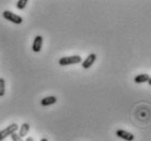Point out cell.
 <instances>
[{
    "label": "cell",
    "instance_id": "6da1fadb",
    "mask_svg": "<svg viewBox=\"0 0 151 141\" xmlns=\"http://www.w3.org/2000/svg\"><path fill=\"white\" fill-rule=\"evenodd\" d=\"M82 62V58L78 56V55H73V56H66L63 57L58 60V64L60 66H69V65H76V64H80Z\"/></svg>",
    "mask_w": 151,
    "mask_h": 141
},
{
    "label": "cell",
    "instance_id": "7a4b0ae2",
    "mask_svg": "<svg viewBox=\"0 0 151 141\" xmlns=\"http://www.w3.org/2000/svg\"><path fill=\"white\" fill-rule=\"evenodd\" d=\"M2 16L7 21H10V22L14 23V24H21L23 22V19L20 16V15L15 14L12 11H9V10H6V11L2 12Z\"/></svg>",
    "mask_w": 151,
    "mask_h": 141
},
{
    "label": "cell",
    "instance_id": "3957f363",
    "mask_svg": "<svg viewBox=\"0 0 151 141\" xmlns=\"http://www.w3.org/2000/svg\"><path fill=\"white\" fill-rule=\"evenodd\" d=\"M17 130H18V125H17V124H11V125L8 126L7 128L0 130V141L4 140L7 137H9V136H11L12 134L17 132Z\"/></svg>",
    "mask_w": 151,
    "mask_h": 141
},
{
    "label": "cell",
    "instance_id": "277c9868",
    "mask_svg": "<svg viewBox=\"0 0 151 141\" xmlns=\"http://www.w3.org/2000/svg\"><path fill=\"white\" fill-rule=\"evenodd\" d=\"M118 138H121V139H124L126 141H132L135 139V135H132V132H129V131H126L124 129H118L116 130V132H115Z\"/></svg>",
    "mask_w": 151,
    "mask_h": 141
},
{
    "label": "cell",
    "instance_id": "5b68a950",
    "mask_svg": "<svg viewBox=\"0 0 151 141\" xmlns=\"http://www.w3.org/2000/svg\"><path fill=\"white\" fill-rule=\"evenodd\" d=\"M95 60H96V55H95V54H90V55L82 61V68L83 69L91 68L92 65L95 62Z\"/></svg>",
    "mask_w": 151,
    "mask_h": 141
},
{
    "label": "cell",
    "instance_id": "8992f818",
    "mask_svg": "<svg viewBox=\"0 0 151 141\" xmlns=\"http://www.w3.org/2000/svg\"><path fill=\"white\" fill-rule=\"evenodd\" d=\"M42 45H43V37H42L41 35H37L34 38V42H33V45H32L33 52L34 53H40L42 49Z\"/></svg>",
    "mask_w": 151,
    "mask_h": 141
},
{
    "label": "cell",
    "instance_id": "52a82bcc",
    "mask_svg": "<svg viewBox=\"0 0 151 141\" xmlns=\"http://www.w3.org/2000/svg\"><path fill=\"white\" fill-rule=\"evenodd\" d=\"M57 102L56 96H46L44 99H42L41 105L42 106H49V105H53Z\"/></svg>",
    "mask_w": 151,
    "mask_h": 141
},
{
    "label": "cell",
    "instance_id": "ba28073f",
    "mask_svg": "<svg viewBox=\"0 0 151 141\" xmlns=\"http://www.w3.org/2000/svg\"><path fill=\"white\" fill-rule=\"evenodd\" d=\"M29 131H30V125H29L27 122H23L22 125H21V127H20L19 136L21 138L27 137V135L29 134Z\"/></svg>",
    "mask_w": 151,
    "mask_h": 141
},
{
    "label": "cell",
    "instance_id": "9c48e42d",
    "mask_svg": "<svg viewBox=\"0 0 151 141\" xmlns=\"http://www.w3.org/2000/svg\"><path fill=\"white\" fill-rule=\"evenodd\" d=\"M150 79V76L148 73H140L138 76L135 77V82L136 83H145V82H148Z\"/></svg>",
    "mask_w": 151,
    "mask_h": 141
},
{
    "label": "cell",
    "instance_id": "30bf717a",
    "mask_svg": "<svg viewBox=\"0 0 151 141\" xmlns=\"http://www.w3.org/2000/svg\"><path fill=\"white\" fill-rule=\"evenodd\" d=\"M6 94V81L4 78H0V97Z\"/></svg>",
    "mask_w": 151,
    "mask_h": 141
},
{
    "label": "cell",
    "instance_id": "8fae6325",
    "mask_svg": "<svg viewBox=\"0 0 151 141\" xmlns=\"http://www.w3.org/2000/svg\"><path fill=\"white\" fill-rule=\"evenodd\" d=\"M27 0H18L15 6H17L18 9L22 10V9H24V8L27 7Z\"/></svg>",
    "mask_w": 151,
    "mask_h": 141
},
{
    "label": "cell",
    "instance_id": "7c38bea8",
    "mask_svg": "<svg viewBox=\"0 0 151 141\" xmlns=\"http://www.w3.org/2000/svg\"><path fill=\"white\" fill-rule=\"evenodd\" d=\"M10 137H11L12 141H24V140H23V138L20 137V136H19L18 134H17V132H14V134H12L11 136H10Z\"/></svg>",
    "mask_w": 151,
    "mask_h": 141
},
{
    "label": "cell",
    "instance_id": "4fadbf2b",
    "mask_svg": "<svg viewBox=\"0 0 151 141\" xmlns=\"http://www.w3.org/2000/svg\"><path fill=\"white\" fill-rule=\"evenodd\" d=\"M25 141H34V139H33L32 137H27V140H25Z\"/></svg>",
    "mask_w": 151,
    "mask_h": 141
},
{
    "label": "cell",
    "instance_id": "5bb4252c",
    "mask_svg": "<svg viewBox=\"0 0 151 141\" xmlns=\"http://www.w3.org/2000/svg\"><path fill=\"white\" fill-rule=\"evenodd\" d=\"M41 141H48V140H47V139H46V138H42V139H41Z\"/></svg>",
    "mask_w": 151,
    "mask_h": 141
},
{
    "label": "cell",
    "instance_id": "9a60e30c",
    "mask_svg": "<svg viewBox=\"0 0 151 141\" xmlns=\"http://www.w3.org/2000/svg\"><path fill=\"white\" fill-rule=\"evenodd\" d=\"M148 84H149V85H151V77H150V79H149V81H148Z\"/></svg>",
    "mask_w": 151,
    "mask_h": 141
}]
</instances>
